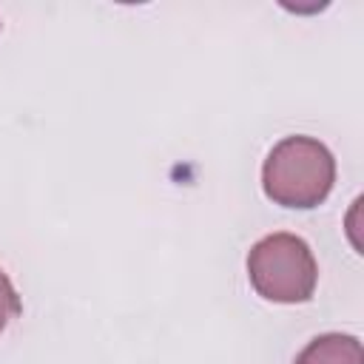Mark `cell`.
I'll use <instances>...</instances> for the list:
<instances>
[{"label":"cell","instance_id":"6da1fadb","mask_svg":"<svg viewBox=\"0 0 364 364\" xmlns=\"http://www.w3.org/2000/svg\"><path fill=\"white\" fill-rule=\"evenodd\" d=\"M336 179L333 154L310 136L282 139L264 159V193L284 208H316L327 199Z\"/></svg>","mask_w":364,"mask_h":364},{"label":"cell","instance_id":"7a4b0ae2","mask_svg":"<svg viewBox=\"0 0 364 364\" xmlns=\"http://www.w3.org/2000/svg\"><path fill=\"white\" fill-rule=\"evenodd\" d=\"M247 276L262 299L299 304L313 296L318 270L304 239L293 233H273L253 245L247 256Z\"/></svg>","mask_w":364,"mask_h":364},{"label":"cell","instance_id":"3957f363","mask_svg":"<svg viewBox=\"0 0 364 364\" xmlns=\"http://www.w3.org/2000/svg\"><path fill=\"white\" fill-rule=\"evenodd\" d=\"M296 364H361V341L355 336H318L296 358Z\"/></svg>","mask_w":364,"mask_h":364},{"label":"cell","instance_id":"277c9868","mask_svg":"<svg viewBox=\"0 0 364 364\" xmlns=\"http://www.w3.org/2000/svg\"><path fill=\"white\" fill-rule=\"evenodd\" d=\"M20 313V299L9 282V276L0 270V333L6 330V324Z\"/></svg>","mask_w":364,"mask_h":364}]
</instances>
